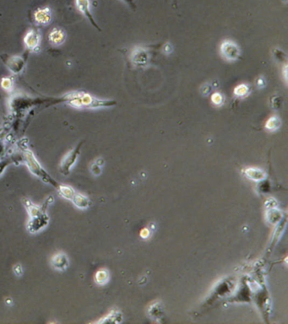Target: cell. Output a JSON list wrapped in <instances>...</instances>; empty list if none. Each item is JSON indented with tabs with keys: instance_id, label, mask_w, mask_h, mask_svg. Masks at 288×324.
<instances>
[{
	"instance_id": "cell-1",
	"label": "cell",
	"mask_w": 288,
	"mask_h": 324,
	"mask_svg": "<svg viewBox=\"0 0 288 324\" xmlns=\"http://www.w3.org/2000/svg\"><path fill=\"white\" fill-rule=\"evenodd\" d=\"M62 101L67 102L70 106L76 108H83V109L111 107L117 105V101L114 100H101L83 91H76V92L66 94L62 97Z\"/></svg>"
},
{
	"instance_id": "cell-2",
	"label": "cell",
	"mask_w": 288,
	"mask_h": 324,
	"mask_svg": "<svg viewBox=\"0 0 288 324\" xmlns=\"http://www.w3.org/2000/svg\"><path fill=\"white\" fill-rule=\"evenodd\" d=\"M6 67L14 75H19L22 72L25 67V59L21 56H12L8 54H3L0 56Z\"/></svg>"
},
{
	"instance_id": "cell-3",
	"label": "cell",
	"mask_w": 288,
	"mask_h": 324,
	"mask_svg": "<svg viewBox=\"0 0 288 324\" xmlns=\"http://www.w3.org/2000/svg\"><path fill=\"white\" fill-rule=\"evenodd\" d=\"M221 55L228 61H236L241 56L240 49L235 42L225 40L221 45Z\"/></svg>"
},
{
	"instance_id": "cell-4",
	"label": "cell",
	"mask_w": 288,
	"mask_h": 324,
	"mask_svg": "<svg viewBox=\"0 0 288 324\" xmlns=\"http://www.w3.org/2000/svg\"><path fill=\"white\" fill-rule=\"evenodd\" d=\"M82 144H83V143H80L76 148L72 150V151H70V153H68V154L65 156V158L63 159V161H62L61 162V167H60L61 172H63L64 174L69 173L70 168L72 167V166L75 165L76 160L78 158Z\"/></svg>"
},
{
	"instance_id": "cell-5",
	"label": "cell",
	"mask_w": 288,
	"mask_h": 324,
	"mask_svg": "<svg viewBox=\"0 0 288 324\" xmlns=\"http://www.w3.org/2000/svg\"><path fill=\"white\" fill-rule=\"evenodd\" d=\"M40 42H41V35L37 29H31L25 34L24 37V44L26 49L29 51L36 52L37 48H39Z\"/></svg>"
},
{
	"instance_id": "cell-6",
	"label": "cell",
	"mask_w": 288,
	"mask_h": 324,
	"mask_svg": "<svg viewBox=\"0 0 288 324\" xmlns=\"http://www.w3.org/2000/svg\"><path fill=\"white\" fill-rule=\"evenodd\" d=\"M133 64L137 67H145L149 61V53L143 48H135L131 53Z\"/></svg>"
},
{
	"instance_id": "cell-7",
	"label": "cell",
	"mask_w": 288,
	"mask_h": 324,
	"mask_svg": "<svg viewBox=\"0 0 288 324\" xmlns=\"http://www.w3.org/2000/svg\"><path fill=\"white\" fill-rule=\"evenodd\" d=\"M76 8L78 9L79 11L81 12L82 14H84L85 16L87 17V19L89 20L91 24L95 27L96 30L99 31H101V29L99 27L97 23L94 20L93 14L91 13L90 10V1L89 0H76Z\"/></svg>"
},
{
	"instance_id": "cell-8",
	"label": "cell",
	"mask_w": 288,
	"mask_h": 324,
	"mask_svg": "<svg viewBox=\"0 0 288 324\" xmlns=\"http://www.w3.org/2000/svg\"><path fill=\"white\" fill-rule=\"evenodd\" d=\"M34 20L39 25H47L52 21V12L48 7L37 8L34 12Z\"/></svg>"
},
{
	"instance_id": "cell-9",
	"label": "cell",
	"mask_w": 288,
	"mask_h": 324,
	"mask_svg": "<svg viewBox=\"0 0 288 324\" xmlns=\"http://www.w3.org/2000/svg\"><path fill=\"white\" fill-rule=\"evenodd\" d=\"M48 40H49V42L53 46L58 47V46H60L65 42L66 33L63 29L55 27L50 31V33L48 35Z\"/></svg>"
},
{
	"instance_id": "cell-10",
	"label": "cell",
	"mask_w": 288,
	"mask_h": 324,
	"mask_svg": "<svg viewBox=\"0 0 288 324\" xmlns=\"http://www.w3.org/2000/svg\"><path fill=\"white\" fill-rule=\"evenodd\" d=\"M245 174L249 178L255 181H260L265 178L266 174L263 170L257 169V168H249L248 170H245Z\"/></svg>"
},
{
	"instance_id": "cell-11",
	"label": "cell",
	"mask_w": 288,
	"mask_h": 324,
	"mask_svg": "<svg viewBox=\"0 0 288 324\" xmlns=\"http://www.w3.org/2000/svg\"><path fill=\"white\" fill-rule=\"evenodd\" d=\"M53 264L54 265V268H58V269H63V268H65L67 266V258H66L65 255L63 254L54 256L53 260Z\"/></svg>"
},
{
	"instance_id": "cell-12",
	"label": "cell",
	"mask_w": 288,
	"mask_h": 324,
	"mask_svg": "<svg viewBox=\"0 0 288 324\" xmlns=\"http://www.w3.org/2000/svg\"><path fill=\"white\" fill-rule=\"evenodd\" d=\"M280 118L277 117V116H273L272 118H269V120L266 122V128L268 129V130H271V131H274V130H277L279 127L281 126Z\"/></svg>"
},
{
	"instance_id": "cell-13",
	"label": "cell",
	"mask_w": 288,
	"mask_h": 324,
	"mask_svg": "<svg viewBox=\"0 0 288 324\" xmlns=\"http://www.w3.org/2000/svg\"><path fill=\"white\" fill-rule=\"evenodd\" d=\"M249 92V87L245 84H241L234 89V95L238 97H244Z\"/></svg>"
},
{
	"instance_id": "cell-14",
	"label": "cell",
	"mask_w": 288,
	"mask_h": 324,
	"mask_svg": "<svg viewBox=\"0 0 288 324\" xmlns=\"http://www.w3.org/2000/svg\"><path fill=\"white\" fill-rule=\"evenodd\" d=\"M0 86L2 87V89L6 90L7 92H9V91H12L14 88V81L10 78H3L0 83Z\"/></svg>"
},
{
	"instance_id": "cell-15",
	"label": "cell",
	"mask_w": 288,
	"mask_h": 324,
	"mask_svg": "<svg viewBox=\"0 0 288 324\" xmlns=\"http://www.w3.org/2000/svg\"><path fill=\"white\" fill-rule=\"evenodd\" d=\"M211 101L216 106H220L223 103V96L220 93H214L211 96Z\"/></svg>"
},
{
	"instance_id": "cell-16",
	"label": "cell",
	"mask_w": 288,
	"mask_h": 324,
	"mask_svg": "<svg viewBox=\"0 0 288 324\" xmlns=\"http://www.w3.org/2000/svg\"><path fill=\"white\" fill-rule=\"evenodd\" d=\"M106 279H107V275H106V272H98L97 274H96V280H97L98 283H104L106 281Z\"/></svg>"
},
{
	"instance_id": "cell-17",
	"label": "cell",
	"mask_w": 288,
	"mask_h": 324,
	"mask_svg": "<svg viewBox=\"0 0 288 324\" xmlns=\"http://www.w3.org/2000/svg\"><path fill=\"white\" fill-rule=\"evenodd\" d=\"M123 1L124 3H127L130 8H134V9L136 8V4L134 3V0H123Z\"/></svg>"
},
{
	"instance_id": "cell-18",
	"label": "cell",
	"mask_w": 288,
	"mask_h": 324,
	"mask_svg": "<svg viewBox=\"0 0 288 324\" xmlns=\"http://www.w3.org/2000/svg\"><path fill=\"white\" fill-rule=\"evenodd\" d=\"M256 84H257L258 87L261 88V87H263L265 85V81H264L263 79H258Z\"/></svg>"
}]
</instances>
